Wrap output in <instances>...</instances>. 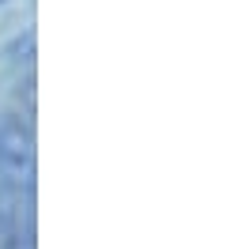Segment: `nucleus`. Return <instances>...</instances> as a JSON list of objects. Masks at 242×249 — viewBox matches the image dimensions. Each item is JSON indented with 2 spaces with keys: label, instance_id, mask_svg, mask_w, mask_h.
Listing matches in <instances>:
<instances>
[{
  "label": "nucleus",
  "instance_id": "1",
  "mask_svg": "<svg viewBox=\"0 0 242 249\" xmlns=\"http://www.w3.org/2000/svg\"><path fill=\"white\" fill-rule=\"evenodd\" d=\"M0 185L34 189V132L15 113H0Z\"/></svg>",
  "mask_w": 242,
  "mask_h": 249
}]
</instances>
